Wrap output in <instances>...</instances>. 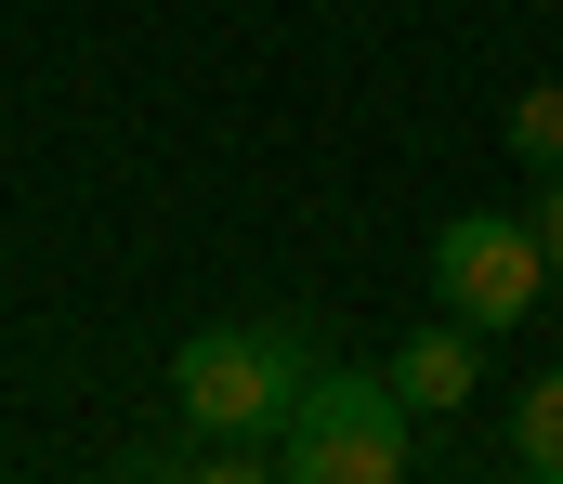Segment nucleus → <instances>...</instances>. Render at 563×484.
I'll use <instances>...</instances> for the list:
<instances>
[{
  "label": "nucleus",
  "instance_id": "1",
  "mask_svg": "<svg viewBox=\"0 0 563 484\" xmlns=\"http://www.w3.org/2000/svg\"><path fill=\"white\" fill-rule=\"evenodd\" d=\"M407 459H420V406L394 393V367H314L301 406L276 419L288 484H394Z\"/></svg>",
  "mask_w": 563,
  "mask_h": 484
},
{
  "label": "nucleus",
  "instance_id": "2",
  "mask_svg": "<svg viewBox=\"0 0 563 484\" xmlns=\"http://www.w3.org/2000/svg\"><path fill=\"white\" fill-rule=\"evenodd\" d=\"M301 380H314V353H301V327H276V315L197 327V340L170 353L184 419H197V432H223V446H276V419L301 406Z\"/></svg>",
  "mask_w": 563,
  "mask_h": 484
},
{
  "label": "nucleus",
  "instance_id": "3",
  "mask_svg": "<svg viewBox=\"0 0 563 484\" xmlns=\"http://www.w3.org/2000/svg\"><path fill=\"white\" fill-rule=\"evenodd\" d=\"M432 289H445V315L459 327H525L551 302V249H538V223L525 210H459L445 236H432Z\"/></svg>",
  "mask_w": 563,
  "mask_h": 484
},
{
  "label": "nucleus",
  "instance_id": "4",
  "mask_svg": "<svg viewBox=\"0 0 563 484\" xmlns=\"http://www.w3.org/2000/svg\"><path fill=\"white\" fill-rule=\"evenodd\" d=\"M394 393L420 406V419H445V406H472L485 393V327H459V315H432L394 340Z\"/></svg>",
  "mask_w": 563,
  "mask_h": 484
},
{
  "label": "nucleus",
  "instance_id": "5",
  "mask_svg": "<svg viewBox=\"0 0 563 484\" xmlns=\"http://www.w3.org/2000/svg\"><path fill=\"white\" fill-rule=\"evenodd\" d=\"M511 472L525 484H563V367H538L511 393Z\"/></svg>",
  "mask_w": 563,
  "mask_h": 484
},
{
  "label": "nucleus",
  "instance_id": "6",
  "mask_svg": "<svg viewBox=\"0 0 563 484\" xmlns=\"http://www.w3.org/2000/svg\"><path fill=\"white\" fill-rule=\"evenodd\" d=\"M498 132H511V158H525V170H563V92H525Z\"/></svg>",
  "mask_w": 563,
  "mask_h": 484
},
{
  "label": "nucleus",
  "instance_id": "7",
  "mask_svg": "<svg viewBox=\"0 0 563 484\" xmlns=\"http://www.w3.org/2000/svg\"><path fill=\"white\" fill-rule=\"evenodd\" d=\"M525 223H538V249L563 262V170H538V210H525Z\"/></svg>",
  "mask_w": 563,
  "mask_h": 484
},
{
  "label": "nucleus",
  "instance_id": "8",
  "mask_svg": "<svg viewBox=\"0 0 563 484\" xmlns=\"http://www.w3.org/2000/svg\"><path fill=\"white\" fill-rule=\"evenodd\" d=\"M551 315H563V289H551Z\"/></svg>",
  "mask_w": 563,
  "mask_h": 484
}]
</instances>
